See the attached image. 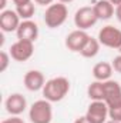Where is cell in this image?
Listing matches in <instances>:
<instances>
[{
	"label": "cell",
	"instance_id": "26",
	"mask_svg": "<svg viewBox=\"0 0 121 123\" xmlns=\"http://www.w3.org/2000/svg\"><path fill=\"white\" fill-rule=\"evenodd\" d=\"M116 17H117V20L121 23V4H118L116 7Z\"/></svg>",
	"mask_w": 121,
	"mask_h": 123
},
{
	"label": "cell",
	"instance_id": "2",
	"mask_svg": "<svg viewBox=\"0 0 121 123\" xmlns=\"http://www.w3.org/2000/svg\"><path fill=\"white\" fill-rule=\"evenodd\" d=\"M68 17V9L60 1L50 4L44 12V23L49 29H57L64 25Z\"/></svg>",
	"mask_w": 121,
	"mask_h": 123
},
{
	"label": "cell",
	"instance_id": "15",
	"mask_svg": "<svg viewBox=\"0 0 121 123\" xmlns=\"http://www.w3.org/2000/svg\"><path fill=\"white\" fill-rule=\"evenodd\" d=\"M113 66L111 63H107V62H100L97 63L94 67H93V76L95 80L98 82H107L111 79V74H113Z\"/></svg>",
	"mask_w": 121,
	"mask_h": 123
},
{
	"label": "cell",
	"instance_id": "19",
	"mask_svg": "<svg viewBox=\"0 0 121 123\" xmlns=\"http://www.w3.org/2000/svg\"><path fill=\"white\" fill-rule=\"evenodd\" d=\"M10 53H7V52H1L0 53V72L3 73V72H6L7 70V67H9V64H10Z\"/></svg>",
	"mask_w": 121,
	"mask_h": 123
},
{
	"label": "cell",
	"instance_id": "3",
	"mask_svg": "<svg viewBox=\"0 0 121 123\" xmlns=\"http://www.w3.org/2000/svg\"><path fill=\"white\" fill-rule=\"evenodd\" d=\"M29 119L31 123H50L53 119V107L51 102L46 99L36 100L30 106Z\"/></svg>",
	"mask_w": 121,
	"mask_h": 123
},
{
	"label": "cell",
	"instance_id": "18",
	"mask_svg": "<svg viewBox=\"0 0 121 123\" xmlns=\"http://www.w3.org/2000/svg\"><path fill=\"white\" fill-rule=\"evenodd\" d=\"M16 12L20 16V19H23V20H31V17L36 13V6L31 1V3H27V4H23V6L16 7Z\"/></svg>",
	"mask_w": 121,
	"mask_h": 123
},
{
	"label": "cell",
	"instance_id": "24",
	"mask_svg": "<svg viewBox=\"0 0 121 123\" xmlns=\"http://www.w3.org/2000/svg\"><path fill=\"white\" fill-rule=\"evenodd\" d=\"M73 123H90V120H88V119L86 117V115H84V116H80V117H77V119H76Z\"/></svg>",
	"mask_w": 121,
	"mask_h": 123
},
{
	"label": "cell",
	"instance_id": "10",
	"mask_svg": "<svg viewBox=\"0 0 121 123\" xmlns=\"http://www.w3.org/2000/svg\"><path fill=\"white\" fill-rule=\"evenodd\" d=\"M88 33L86 30H73L71 33H68L67 34V37H66V42H64V44H66V47L70 50V52H76V53H80L81 52V49L84 47V44H86V42L88 40Z\"/></svg>",
	"mask_w": 121,
	"mask_h": 123
},
{
	"label": "cell",
	"instance_id": "5",
	"mask_svg": "<svg viewBox=\"0 0 121 123\" xmlns=\"http://www.w3.org/2000/svg\"><path fill=\"white\" fill-rule=\"evenodd\" d=\"M98 22L94 7L91 6H83L74 13V25L78 30H87L93 27Z\"/></svg>",
	"mask_w": 121,
	"mask_h": 123
},
{
	"label": "cell",
	"instance_id": "21",
	"mask_svg": "<svg viewBox=\"0 0 121 123\" xmlns=\"http://www.w3.org/2000/svg\"><path fill=\"white\" fill-rule=\"evenodd\" d=\"M111 66H113L114 72H117V73H120V74H121V55L116 56V57L113 59V63H111Z\"/></svg>",
	"mask_w": 121,
	"mask_h": 123
},
{
	"label": "cell",
	"instance_id": "6",
	"mask_svg": "<svg viewBox=\"0 0 121 123\" xmlns=\"http://www.w3.org/2000/svg\"><path fill=\"white\" fill-rule=\"evenodd\" d=\"M10 56L16 62H27L34 53V42L30 40H19L10 46Z\"/></svg>",
	"mask_w": 121,
	"mask_h": 123
},
{
	"label": "cell",
	"instance_id": "28",
	"mask_svg": "<svg viewBox=\"0 0 121 123\" xmlns=\"http://www.w3.org/2000/svg\"><path fill=\"white\" fill-rule=\"evenodd\" d=\"M108 1H110L113 6H116V7H117L118 4H121V0H108Z\"/></svg>",
	"mask_w": 121,
	"mask_h": 123
},
{
	"label": "cell",
	"instance_id": "8",
	"mask_svg": "<svg viewBox=\"0 0 121 123\" xmlns=\"http://www.w3.org/2000/svg\"><path fill=\"white\" fill-rule=\"evenodd\" d=\"M104 102L108 107L121 106V85L116 80L104 82Z\"/></svg>",
	"mask_w": 121,
	"mask_h": 123
},
{
	"label": "cell",
	"instance_id": "30",
	"mask_svg": "<svg viewBox=\"0 0 121 123\" xmlns=\"http://www.w3.org/2000/svg\"><path fill=\"white\" fill-rule=\"evenodd\" d=\"M105 123H121V122H116V120H108V122H105Z\"/></svg>",
	"mask_w": 121,
	"mask_h": 123
},
{
	"label": "cell",
	"instance_id": "13",
	"mask_svg": "<svg viewBox=\"0 0 121 123\" xmlns=\"http://www.w3.org/2000/svg\"><path fill=\"white\" fill-rule=\"evenodd\" d=\"M19 40H30L36 42L38 37V26L33 20H23L16 31Z\"/></svg>",
	"mask_w": 121,
	"mask_h": 123
},
{
	"label": "cell",
	"instance_id": "14",
	"mask_svg": "<svg viewBox=\"0 0 121 123\" xmlns=\"http://www.w3.org/2000/svg\"><path fill=\"white\" fill-rule=\"evenodd\" d=\"M94 12H95V16L98 20H108L114 16L116 13V9L114 6L108 1V0H98L94 6Z\"/></svg>",
	"mask_w": 121,
	"mask_h": 123
},
{
	"label": "cell",
	"instance_id": "17",
	"mask_svg": "<svg viewBox=\"0 0 121 123\" xmlns=\"http://www.w3.org/2000/svg\"><path fill=\"white\" fill-rule=\"evenodd\" d=\"M87 96L91 100H104V82L94 80L87 87Z\"/></svg>",
	"mask_w": 121,
	"mask_h": 123
},
{
	"label": "cell",
	"instance_id": "29",
	"mask_svg": "<svg viewBox=\"0 0 121 123\" xmlns=\"http://www.w3.org/2000/svg\"><path fill=\"white\" fill-rule=\"evenodd\" d=\"M57 1H60L63 4H68V3H71V1H74V0H57Z\"/></svg>",
	"mask_w": 121,
	"mask_h": 123
},
{
	"label": "cell",
	"instance_id": "31",
	"mask_svg": "<svg viewBox=\"0 0 121 123\" xmlns=\"http://www.w3.org/2000/svg\"><path fill=\"white\" fill-rule=\"evenodd\" d=\"M118 52H120V55H121V47H120V49H118Z\"/></svg>",
	"mask_w": 121,
	"mask_h": 123
},
{
	"label": "cell",
	"instance_id": "22",
	"mask_svg": "<svg viewBox=\"0 0 121 123\" xmlns=\"http://www.w3.org/2000/svg\"><path fill=\"white\" fill-rule=\"evenodd\" d=\"M1 123H24V120H23L22 117H19V116H11V117H9V119L1 120Z\"/></svg>",
	"mask_w": 121,
	"mask_h": 123
},
{
	"label": "cell",
	"instance_id": "27",
	"mask_svg": "<svg viewBox=\"0 0 121 123\" xmlns=\"http://www.w3.org/2000/svg\"><path fill=\"white\" fill-rule=\"evenodd\" d=\"M6 6H7V0H0V10H6Z\"/></svg>",
	"mask_w": 121,
	"mask_h": 123
},
{
	"label": "cell",
	"instance_id": "1",
	"mask_svg": "<svg viewBox=\"0 0 121 123\" xmlns=\"http://www.w3.org/2000/svg\"><path fill=\"white\" fill-rule=\"evenodd\" d=\"M70 92V80L64 76H57L46 82L43 87V96L46 100L56 103L61 102Z\"/></svg>",
	"mask_w": 121,
	"mask_h": 123
},
{
	"label": "cell",
	"instance_id": "25",
	"mask_svg": "<svg viewBox=\"0 0 121 123\" xmlns=\"http://www.w3.org/2000/svg\"><path fill=\"white\" fill-rule=\"evenodd\" d=\"M13 3L16 4V7H19V6H23V4L31 3V0H13Z\"/></svg>",
	"mask_w": 121,
	"mask_h": 123
},
{
	"label": "cell",
	"instance_id": "11",
	"mask_svg": "<svg viewBox=\"0 0 121 123\" xmlns=\"http://www.w3.org/2000/svg\"><path fill=\"white\" fill-rule=\"evenodd\" d=\"M20 23V16L16 10H3L0 13V29L4 33L17 31Z\"/></svg>",
	"mask_w": 121,
	"mask_h": 123
},
{
	"label": "cell",
	"instance_id": "7",
	"mask_svg": "<svg viewBox=\"0 0 121 123\" xmlns=\"http://www.w3.org/2000/svg\"><path fill=\"white\" fill-rule=\"evenodd\" d=\"M90 123H105L108 117V106L104 100H93L86 112Z\"/></svg>",
	"mask_w": 121,
	"mask_h": 123
},
{
	"label": "cell",
	"instance_id": "12",
	"mask_svg": "<svg viewBox=\"0 0 121 123\" xmlns=\"http://www.w3.org/2000/svg\"><path fill=\"white\" fill-rule=\"evenodd\" d=\"M23 83H24V87L27 90L38 92V90H43V87L46 85V79H44V74L40 70H29L24 74Z\"/></svg>",
	"mask_w": 121,
	"mask_h": 123
},
{
	"label": "cell",
	"instance_id": "9",
	"mask_svg": "<svg viewBox=\"0 0 121 123\" xmlns=\"http://www.w3.org/2000/svg\"><path fill=\"white\" fill-rule=\"evenodd\" d=\"M6 112L11 116H20L27 109V100L20 93H11L4 102Z\"/></svg>",
	"mask_w": 121,
	"mask_h": 123
},
{
	"label": "cell",
	"instance_id": "4",
	"mask_svg": "<svg viewBox=\"0 0 121 123\" xmlns=\"http://www.w3.org/2000/svg\"><path fill=\"white\" fill-rule=\"evenodd\" d=\"M98 42L105 46V47H110V49H120L121 47V30L111 26V25H107L104 27H101L98 31Z\"/></svg>",
	"mask_w": 121,
	"mask_h": 123
},
{
	"label": "cell",
	"instance_id": "16",
	"mask_svg": "<svg viewBox=\"0 0 121 123\" xmlns=\"http://www.w3.org/2000/svg\"><path fill=\"white\" fill-rule=\"evenodd\" d=\"M100 46H101V43L98 42V39H94V37H88V40L86 42V44H84V47L81 49V52H80V55L83 56V57H86V59H93V57H95L97 55H98V52H100Z\"/></svg>",
	"mask_w": 121,
	"mask_h": 123
},
{
	"label": "cell",
	"instance_id": "20",
	"mask_svg": "<svg viewBox=\"0 0 121 123\" xmlns=\"http://www.w3.org/2000/svg\"><path fill=\"white\" fill-rule=\"evenodd\" d=\"M108 117L111 120L116 122H121V106H116V107H108Z\"/></svg>",
	"mask_w": 121,
	"mask_h": 123
},
{
	"label": "cell",
	"instance_id": "23",
	"mask_svg": "<svg viewBox=\"0 0 121 123\" xmlns=\"http://www.w3.org/2000/svg\"><path fill=\"white\" fill-rule=\"evenodd\" d=\"M37 4H41V6H50V4H53L54 3V0H34Z\"/></svg>",
	"mask_w": 121,
	"mask_h": 123
}]
</instances>
